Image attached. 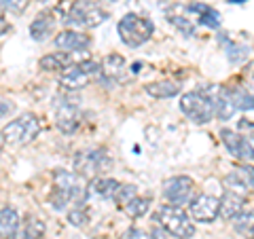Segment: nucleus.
<instances>
[{
    "label": "nucleus",
    "mask_w": 254,
    "mask_h": 239,
    "mask_svg": "<svg viewBox=\"0 0 254 239\" xmlns=\"http://www.w3.org/2000/svg\"><path fill=\"white\" fill-rule=\"evenodd\" d=\"M216 91L218 87H203L199 91H189L180 98V110L197 125L210 123L216 117Z\"/></svg>",
    "instance_id": "nucleus-1"
},
{
    "label": "nucleus",
    "mask_w": 254,
    "mask_h": 239,
    "mask_svg": "<svg viewBox=\"0 0 254 239\" xmlns=\"http://www.w3.org/2000/svg\"><path fill=\"white\" fill-rule=\"evenodd\" d=\"M155 222L163 231H168L170 235L178 237V239H189L195 235V225L190 216L180 208V205H161L157 212H155Z\"/></svg>",
    "instance_id": "nucleus-2"
},
{
    "label": "nucleus",
    "mask_w": 254,
    "mask_h": 239,
    "mask_svg": "<svg viewBox=\"0 0 254 239\" xmlns=\"http://www.w3.org/2000/svg\"><path fill=\"white\" fill-rule=\"evenodd\" d=\"M38 131H41V119H38L34 113H26V115H21V117L6 123L0 133H2L6 144L26 146L36 138Z\"/></svg>",
    "instance_id": "nucleus-3"
},
{
    "label": "nucleus",
    "mask_w": 254,
    "mask_h": 239,
    "mask_svg": "<svg viewBox=\"0 0 254 239\" xmlns=\"http://www.w3.org/2000/svg\"><path fill=\"white\" fill-rule=\"evenodd\" d=\"M117 32H119V38L123 41V45L136 49V47L144 45L148 38L153 36L155 26L148 17H142V15H136V13H127L125 17L119 21Z\"/></svg>",
    "instance_id": "nucleus-4"
},
{
    "label": "nucleus",
    "mask_w": 254,
    "mask_h": 239,
    "mask_svg": "<svg viewBox=\"0 0 254 239\" xmlns=\"http://www.w3.org/2000/svg\"><path fill=\"white\" fill-rule=\"evenodd\" d=\"M53 182H55V193H58L66 203H85L89 190L85 186V180L81 174L70 172V170H55L53 172Z\"/></svg>",
    "instance_id": "nucleus-5"
},
{
    "label": "nucleus",
    "mask_w": 254,
    "mask_h": 239,
    "mask_svg": "<svg viewBox=\"0 0 254 239\" xmlns=\"http://www.w3.org/2000/svg\"><path fill=\"white\" fill-rule=\"evenodd\" d=\"M102 76V63L85 60L78 63H70L60 72V85L68 91H76L87 87V83L91 78H100Z\"/></svg>",
    "instance_id": "nucleus-6"
},
{
    "label": "nucleus",
    "mask_w": 254,
    "mask_h": 239,
    "mask_svg": "<svg viewBox=\"0 0 254 239\" xmlns=\"http://www.w3.org/2000/svg\"><path fill=\"white\" fill-rule=\"evenodd\" d=\"M106 17L108 13L91 0H76L66 15V23L72 28H98L106 21Z\"/></svg>",
    "instance_id": "nucleus-7"
},
{
    "label": "nucleus",
    "mask_w": 254,
    "mask_h": 239,
    "mask_svg": "<svg viewBox=\"0 0 254 239\" xmlns=\"http://www.w3.org/2000/svg\"><path fill=\"white\" fill-rule=\"evenodd\" d=\"M110 165H113V159L102 148L81 150V153H76V157H74V170H76V174H81L83 178H95L98 174L110 170Z\"/></svg>",
    "instance_id": "nucleus-8"
},
{
    "label": "nucleus",
    "mask_w": 254,
    "mask_h": 239,
    "mask_svg": "<svg viewBox=\"0 0 254 239\" xmlns=\"http://www.w3.org/2000/svg\"><path fill=\"white\" fill-rule=\"evenodd\" d=\"M81 115H78V98H70V95H60L55 100V125L62 133H74Z\"/></svg>",
    "instance_id": "nucleus-9"
},
{
    "label": "nucleus",
    "mask_w": 254,
    "mask_h": 239,
    "mask_svg": "<svg viewBox=\"0 0 254 239\" xmlns=\"http://www.w3.org/2000/svg\"><path fill=\"white\" fill-rule=\"evenodd\" d=\"M163 197L172 205H189L195 199V180L189 176H172L163 182Z\"/></svg>",
    "instance_id": "nucleus-10"
},
{
    "label": "nucleus",
    "mask_w": 254,
    "mask_h": 239,
    "mask_svg": "<svg viewBox=\"0 0 254 239\" xmlns=\"http://www.w3.org/2000/svg\"><path fill=\"white\" fill-rule=\"evenodd\" d=\"M190 218L197 222H212L220 216V199L210 193H199L189 203Z\"/></svg>",
    "instance_id": "nucleus-11"
},
{
    "label": "nucleus",
    "mask_w": 254,
    "mask_h": 239,
    "mask_svg": "<svg viewBox=\"0 0 254 239\" xmlns=\"http://www.w3.org/2000/svg\"><path fill=\"white\" fill-rule=\"evenodd\" d=\"M165 17L172 23L174 28H178V32L187 36H193L195 30H197V15L193 13L190 6H185V4H172L165 9Z\"/></svg>",
    "instance_id": "nucleus-12"
},
{
    "label": "nucleus",
    "mask_w": 254,
    "mask_h": 239,
    "mask_svg": "<svg viewBox=\"0 0 254 239\" xmlns=\"http://www.w3.org/2000/svg\"><path fill=\"white\" fill-rule=\"evenodd\" d=\"M55 47L60 51L74 53V51H85L91 47V36L78 30H64L55 36Z\"/></svg>",
    "instance_id": "nucleus-13"
},
{
    "label": "nucleus",
    "mask_w": 254,
    "mask_h": 239,
    "mask_svg": "<svg viewBox=\"0 0 254 239\" xmlns=\"http://www.w3.org/2000/svg\"><path fill=\"white\" fill-rule=\"evenodd\" d=\"M127 74V61L121 58L119 53H110L102 61V76L100 81L102 83H117V81H123V76Z\"/></svg>",
    "instance_id": "nucleus-14"
},
{
    "label": "nucleus",
    "mask_w": 254,
    "mask_h": 239,
    "mask_svg": "<svg viewBox=\"0 0 254 239\" xmlns=\"http://www.w3.org/2000/svg\"><path fill=\"white\" fill-rule=\"evenodd\" d=\"M220 140L235 159H244V161L246 159H254L248 144H246V140L242 138V133H237L233 129H220Z\"/></svg>",
    "instance_id": "nucleus-15"
},
{
    "label": "nucleus",
    "mask_w": 254,
    "mask_h": 239,
    "mask_svg": "<svg viewBox=\"0 0 254 239\" xmlns=\"http://www.w3.org/2000/svg\"><path fill=\"white\" fill-rule=\"evenodd\" d=\"M237 113V104L229 87H218L216 91V119L218 121H229Z\"/></svg>",
    "instance_id": "nucleus-16"
},
{
    "label": "nucleus",
    "mask_w": 254,
    "mask_h": 239,
    "mask_svg": "<svg viewBox=\"0 0 254 239\" xmlns=\"http://www.w3.org/2000/svg\"><path fill=\"white\" fill-rule=\"evenodd\" d=\"M244 203L246 197L233 193V190H227L220 199V216L225 220H235L244 212Z\"/></svg>",
    "instance_id": "nucleus-17"
},
{
    "label": "nucleus",
    "mask_w": 254,
    "mask_h": 239,
    "mask_svg": "<svg viewBox=\"0 0 254 239\" xmlns=\"http://www.w3.org/2000/svg\"><path fill=\"white\" fill-rule=\"evenodd\" d=\"M53 30H55V19L51 17L49 13L36 15V19L30 23V36L34 38L36 43L47 41V38L53 34Z\"/></svg>",
    "instance_id": "nucleus-18"
},
{
    "label": "nucleus",
    "mask_w": 254,
    "mask_h": 239,
    "mask_svg": "<svg viewBox=\"0 0 254 239\" xmlns=\"http://www.w3.org/2000/svg\"><path fill=\"white\" fill-rule=\"evenodd\" d=\"M19 229H21L19 214L13 208H0V237L11 239Z\"/></svg>",
    "instance_id": "nucleus-19"
},
{
    "label": "nucleus",
    "mask_w": 254,
    "mask_h": 239,
    "mask_svg": "<svg viewBox=\"0 0 254 239\" xmlns=\"http://www.w3.org/2000/svg\"><path fill=\"white\" fill-rule=\"evenodd\" d=\"M225 186H227V190H233V193L242 195V197L248 195V190L252 188L250 182H248V176H246V172L242 170V167H237L235 172L227 174L225 176Z\"/></svg>",
    "instance_id": "nucleus-20"
},
{
    "label": "nucleus",
    "mask_w": 254,
    "mask_h": 239,
    "mask_svg": "<svg viewBox=\"0 0 254 239\" xmlns=\"http://www.w3.org/2000/svg\"><path fill=\"white\" fill-rule=\"evenodd\" d=\"M144 91L148 95H153L157 100H165V98H174L180 93V85L172 83V81H157V83H148L144 85Z\"/></svg>",
    "instance_id": "nucleus-21"
},
{
    "label": "nucleus",
    "mask_w": 254,
    "mask_h": 239,
    "mask_svg": "<svg viewBox=\"0 0 254 239\" xmlns=\"http://www.w3.org/2000/svg\"><path fill=\"white\" fill-rule=\"evenodd\" d=\"M119 188V182L113 178H91V184L87 186V190L93 195H98L102 199H113Z\"/></svg>",
    "instance_id": "nucleus-22"
},
{
    "label": "nucleus",
    "mask_w": 254,
    "mask_h": 239,
    "mask_svg": "<svg viewBox=\"0 0 254 239\" xmlns=\"http://www.w3.org/2000/svg\"><path fill=\"white\" fill-rule=\"evenodd\" d=\"M190 9H193V13L197 15V21L203 23V26L214 28V30L220 26V15H218V11H214L212 6L201 4V2H195V4H190Z\"/></svg>",
    "instance_id": "nucleus-23"
},
{
    "label": "nucleus",
    "mask_w": 254,
    "mask_h": 239,
    "mask_svg": "<svg viewBox=\"0 0 254 239\" xmlns=\"http://www.w3.org/2000/svg\"><path fill=\"white\" fill-rule=\"evenodd\" d=\"M38 66L43 70H47V72H53V70H60L62 72L66 66H70V53H66V51L49 53V55H45V58H41Z\"/></svg>",
    "instance_id": "nucleus-24"
},
{
    "label": "nucleus",
    "mask_w": 254,
    "mask_h": 239,
    "mask_svg": "<svg viewBox=\"0 0 254 239\" xmlns=\"http://www.w3.org/2000/svg\"><path fill=\"white\" fill-rule=\"evenodd\" d=\"M233 227L244 239H254V210L242 212L240 216L233 220Z\"/></svg>",
    "instance_id": "nucleus-25"
},
{
    "label": "nucleus",
    "mask_w": 254,
    "mask_h": 239,
    "mask_svg": "<svg viewBox=\"0 0 254 239\" xmlns=\"http://www.w3.org/2000/svg\"><path fill=\"white\" fill-rule=\"evenodd\" d=\"M148 208H150V197H136V199H131L123 210L129 214L131 218H140L148 212Z\"/></svg>",
    "instance_id": "nucleus-26"
},
{
    "label": "nucleus",
    "mask_w": 254,
    "mask_h": 239,
    "mask_svg": "<svg viewBox=\"0 0 254 239\" xmlns=\"http://www.w3.org/2000/svg\"><path fill=\"white\" fill-rule=\"evenodd\" d=\"M231 93L237 104V110H254V93L242 89V87H231Z\"/></svg>",
    "instance_id": "nucleus-27"
},
{
    "label": "nucleus",
    "mask_w": 254,
    "mask_h": 239,
    "mask_svg": "<svg viewBox=\"0 0 254 239\" xmlns=\"http://www.w3.org/2000/svg\"><path fill=\"white\" fill-rule=\"evenodd\" d=\"M136 197H138V188L133 186V184H119L117 193L113 197V201L117 205H121V208H125V205L129 203L131 199H136Z\"/></svg>",
    "instance_id": "nucleus-28"
},
{
    "label": "nucleus",
    "mask_w": 254,
    "mask_h": 239,
    "mask_svg": "<svg viewBox=\"0 0 254 239\" xmlns=\"http://www.w3.org/2000/svg\"><path fill=\"white\" fill-rule=\"evenodd\" d=\"M227 58H229V61H233V63L244 61L246 58H248V47L229 41V45H227Z\"/></svg>",
    "instance_id": "nucleus-29"
},
{
    "label": "nucleus",
    "mask_w": 254,
    "mask_h": 239,
    "mask_svg": "<svg viewBox=\"0 0 254 239\" xmlns=\"http://www.w3.org/2000/svg\"><path fill=\"white\" fill-rule=\"evenodd\" d=\"M240 133H242V138L246 140V144H248V148H250V153H252V157H254V123L252 121H248V119H242L240 121Z\"/></svg>",
    "instance_id": "nucleus-30"
},
{
    "label": "nucleus",
    "mask_w": 254,
    "mask_h": 239,
    "mask_svg": "<svg viewBox=\"0 0 254 239\" xmlns=\"http://www.w3.org/2000/svg\"><path fill=\"white\" fill-rule=\"evenodd\" d=\"M23 229H26L34 239H41V237L45 235V222L38 220L36 216H30V218L26 220V225H23Z\"/></svg>",
    "instance_id": "nucleus-31"
},
{
    "label": "nucleus",
    "mask_w": 254,
    "mask_h": 239,
    "mask_svg": "<svg viewBox=\"0 0 254 239\" xmlns=\"http://www.w3.org/2000/svg\"><path fill=\"white\" fill-rule=\"evenodd\" d=\"M28 0H0V11L4 13H21L26 11Z\"/></svg>",
    "instance_id": "nucleus-32"
},
{
    "label": "nucleus",
    "mask_w": 254,
    "mask_h": 239,
    "mask_svg": "<svg viewBox=\"0 0 254 239\" xmlns=\"http://www.w3.org/2000/svg\"><path fill=\"white\" fill-rule=\"evenodd\" d=\"M155 235H157V233H150V231H146V229L131 227V229H127L119 239H159V237H155Z\"/></svg>",
    "instance_id": "nucleus-33"
},
{
    "label": "nucleus",
    "mask_w": 254,
    "mask_h": 239,
    "mask_svg": "<svg viewBox=\"0 0 254 239\" xmlns=\"http://www.w3.org/2000/svg\"><path fill=\"white\" fill-rule=\"evenodd\" d=\"M87 218H89V216H87V210L83 208L81 203H78L72 212H68V222H70V225H74V227H83L87 222Z\"/></svg>",
    "instance_id": "nucleus-34"
},
{
    "label": "nucleus",
    "mask_w": 254,
    "mask_h": 239,
    "mask_svg": "<svg viewBox=\"0 0 254 239\" xmlns=\"http://www.w3.org/2000/svg\"><path fill=\"white\" fill-rule=\"evenodd\" d=\"M15 113V102L9 98H0V119H6Z\"/></svg>",
    "instance_id": "nucleus-35"
},
{
    "label": "nucleus",
    "mask_w": 254,
    "mask_h": 239,
    "mask_svg": "<svg viewBox=\"0 0 254 239\" xmlns=\"http://www.w3.org/2000/svg\"><path fill=\"white\" fill-rule=\"evenodd\" d=\"M242 170L246 172V176H248V182H250V186L254 188V165H244Z\"/></svg>",
    "instance_id": "nucleus-36"
},
{
    "label": "nucleus",
    "mask_w": 254,
    "mask_h": 239,
    "mask_svg": "<svg viewBox=\"0 0 254 239\" xmlns=\"http://www.w3.org/2000/svg\"><path fill=\"white\" fill-rule=\"evenodd\" d=\"M11 30V26H9V21H6L4 17H2V15H0V38H2L4 34H6V32H9Z\"/></svg>",
    "instance_id": "nucleus-37"
},
{
    "label": "nucleus",
    "mask_w": 254,
    "mask_h": 239,
    "mask_svg": "<svg viewBox=\"0 0 254 239\" xmlns=\"http://www.w3.org/2000/svg\"><path fill=\"white\" fill-rule=\"evenodd\" d=\"M11 239H34V237H32V235L28 233V231H26V229H23V227H21V229H19V231H17V233H15V235H13Z\"/></svg>",
    "instance_id": "nucleus-38"
},
{
    "label": "nucleus",
    "mask_w": 254,
    "mask_h": 239,
    "mask_svg": "<svg viewBox=\"0 0 254 239\" xmlns=\"http://www.w3.org/2000/svg\"><path fill=\"white\" fill-rule=\"evenodd\" d=\"M248 74L254 78V61H250V63H248Z\"/></svg>",
    "instance_id": "nucleus-39"
},
{
    "label": "nucleus",
    "mask_w": 254,
    "mask_h": 239,
    "mask_svg": "<svg viewBox=\"0 0 254 239\" xmlns=\"http://www.w3.org/2000/svg\"><path fill=\"white\" fill-rule=\"evenodd\" d=\"M4 144H6V142H4V138H2V133H0V150H2Z\"/></svg>",
    "instance_id": "nucleus-40"
},
{
    "label": "nucleus",
    "mask_w": 254,
    "mask_h": 239,
    "mask_svg": "<svg viewBox=\"0 0 254 239\" xmlns=\"http://www.w3.org/2000/svg\"><path fill=\"white\" fill-rule=\"evenodd\" d=\"M0 239H2V237H0Z\"/></svg>",
    "instance_id": "nucleus-41"
}]
</instances>
